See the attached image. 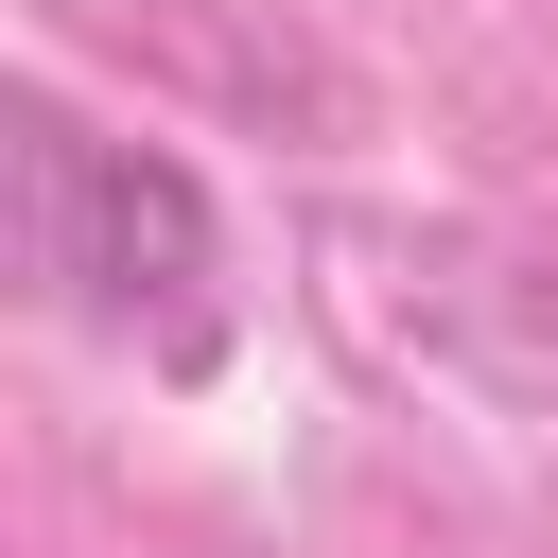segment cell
<instances>
[{"label": "cell", "instance_id": "obj_1", "mask_svg": "<svg viewBox=\"0 0 558 558\" xmlns=\"http://www.w3.org/2000/svg\"><path fill=\"white\" fill-rule=\"evenodd\" d=\"M35 209H52V279L87 296V314H174L192 331V279H209V192L174 174V157H122V140H70V122H35Z\"/></svg>", "mask_w": 558, "mask_h": 558}]
</instances>
